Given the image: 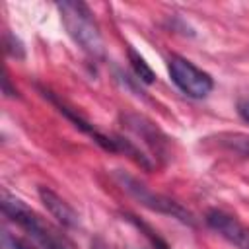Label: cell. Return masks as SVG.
<instances>
[{
  "instance_id": "obj_12",
  "label": "cell",
  "mask_w": 249,
  "mask_h": 249,
  "mask_svg": "<svg viewBox=\"0 0 249 249\" xmlns=\"http://www.w3.org/2000/svg\"><path fill=\"white\" fill-rule=\"evenodd\" d=\"M4 243L10 247V249H35L33 245H29L27 241L19 239V237H14L10 233H4Z\"/></svg>"
},
{
  "instance_id": "obj_1",
  "label": "cell",
  "mask_w": 249,
  "mask_h": 249,
  "mask_svg": "<svg viewBox=\"0 0 249 249\" xmlns=\"http://www.w3.org/2000/svg\"><path fill=\"white\" fill-rule=\"evenodd\" d=\"M56 8L60 12L62 25L66 27V33L72 37V41L91 58H101L103 41L91 10L84 2H60L56 4Z\"/></svg>"
},
{
  "instance_id": "obj_10",
  "label": "cell",
  "mask_w": 249,
  "mask_h": 249,
  "mask_svg": "<svg viewBox=\"0 0 249 249\" xmlns=\"http://www.w3.org/2000/svg\"><path fill=\"white\" fill-rule=\"evenodd\" d=\"M128 62H130V68H132L134 76L140 82H144V84H154L156 82V72L150 68V64L134 49H128Z\"/></svg>"
},
{
  "instance_id": "obj_14",
  "label": "cell",
  "mask_w": 249,
  "mask_h": 249,
  "mask_svg": "<svg viewBox=\"0 0 249 249\" xmlns=\"http://www.w3.org/2000/svg\"><path fill=\"white\" fill-rule=\"evenodd\" d=\"M4 93H6V95H16V93H18L16 89H10V80H8V76L4 78Z\"/></svg>"
},
{
  "instance_id": "obj_9",
  "label": "cell",
  "mask_w": 249,
  "mask_h": 249,
  "mask_svg": "<svg viewBox=\"0 0 249 249\" xmlns=\"http://www.w3.org/2000/svg\"><path fill=\"white\" fill-rule=\"evenodd\" d=\"M216 144L231 154L249 158V134L243 132H224L216 136Z\"/></svg>"
},
{
  "instance_id": "obj_11",
  "label": "cell",
  "mask_w": 249,
  "mask_h": 249,
  "mask_svg": "<svg viewBox=\"0 0 249 249\" xmlns=\"http://www.w3.org/2000/svg\"><path fill=\"white\" fill-rule=\"evenodd\" d=\"M4 45H6V53H8L10 56H14V58H23V56H25L23 43H21L18 37H14L12 33H6Z\"/></svg>"
},
{
  "instance_id": "obj_3",
  "label": "cell",
  "mask_w": 249,
  "mask_h": 249,
  "mask_svg": "<svg viewBox=\"0 0 249 249\" xmlns=\"http://www.w3.org/2000/svg\"><path fill=\"white\" fill-rule=\"evenodd\" d=\"M117 179L119 183L123 185V189L132 195L140 204H144L146 208L154 210V212H160V214H165V216H171V218H177L179 222L183 224H189V226H195V220H193V214L189 210H185L179 202L171 200L169 196L165 195H160V193H154L150 191L144 183H140L138 179L126 175V173H117Z\"/></svg>"
},
{
  "instance_id": "obj_8",
  "label": "cell",
  "mask_w": 249,
  "mask_h": 249,
  "mask_svg": "<svg viewBox=\"0 0 249 249\" xmlns=\"http://www.w3.org/2000/svg\"><path fill=\"white\" fill-rule=\"evenodd\" d=\"M39 198L45 204V208L53 214V218H56L58 224H62L64 228H76L78 226V214L54 191H51L47 187H39Z\"/></svg>"
},
{
  "instance_id": "obj_13",
  "label": "cell",
  "mask_w": 249,
  "mask_h": 249,
  "mask_svg": "<svg viewBox=\"0 0 249 249\" xmlns=\"http://www.w3.org/2000/svg\"><path fill=\"white\" fill-rule=\"evenodd\" d=\"M237 115L245 123H249V97H243V99L237 101Z\"/></svg>"
},
{
  "instance_id": "obj_6",
  "label": "cell",
  "mask_w": 249,
  "mask_h": 249,
  "mask_svg": "<svg viewBox=\"0 0 249 249\" xmlns=\"http://www.w3.org/2000/svg\"><path fill=\"white\" fill-rule=\"evenodd\" d=\"M41 93H43V95H45V97H47V99H49V101H51V103H53V105H54V107H56V109H58V111H60V113H62V115H64V117H66V119H68L76 128H78V130H82L84 134H88L89 138H93V142H97L103 150H107V152H119L115 136H107V134L99 132V130H97L89 121H86V119H84L76 109L68 107V105H66V103H62L58 97H54V95H53V91H49V89H43V88H41Z\"/></svg>"
},
{
  "instance_id": "obj_4",
  "label": "cell",
  "mask_w": 249,
  "mask_h": 249,
  "mask_svg": "<svg viewBox=\"0 0 249 249\" xmlns=\"http://www.w3.org/2000/svg\"><path fill=\"white\" fill-rule=\"evenodd\" d=\"M167 72H169L173 84L187 97L202 99L214 88V80H212V76L208 72L200 70L191 60H187V58H183L179 54H171L167 58Z\"/></svg>"
},
{
  "instance_id": "obj_2",
  "label": "cell",
  "mask_w": 249,
  "mask_h": 249,
  "mask_svg": "<svg viewBox=\"0 0 249 249\" xmlns=\"http://www.w3.org/2000/svg\"><path fill=\"white\" fill-rule=\"evenodd\" d=\"M2 212L14 222L18 224L23 231H27L31 235L33 241H37V245L41 249H72L70 243L60 237L56 231H53L25 202H21L16 196L4 195L2 196Z\"/></svg>"
},
{
  "instance_id": "obj_5",
  "label": "cell",
  "mask_w": 249,
  "mask_h": 249,
  "mask_svg": "<svg viewBox=\"0 0 249 249\" xmlns=\"http://www.w3.org/2000/svg\"><path fill=\"white\" fill-rule=\"evenodd\" d=\"M204 220L210 230H214L218 235H222L237 249H249V228L230 212L220 208H210Z\"/></svg>"
},
{
  "instance_id": "obj_7",
  "label": "cell",
  "mask_w": 249,
  "mask_h": 249,
  "mask_svg": "<svg viewBox=\"0 0 249 249\" xmlns=\"http://www.w3.org/2000/svg\"><path fill=\"white\" fill-rule=\"evenodd\" d=\"M123 123L128 130H132L136 136H140L146 146H150V150L156 154V158H160L163 154V146H165L167 138L158 130V126L154 123H150L148 119L138 117V115H126V117H123Z\"/></svg>"
}]
</instances>
